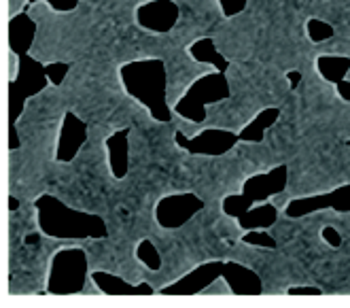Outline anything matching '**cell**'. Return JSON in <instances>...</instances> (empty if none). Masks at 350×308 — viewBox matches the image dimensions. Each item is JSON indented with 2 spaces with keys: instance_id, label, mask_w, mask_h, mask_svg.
Here are the masks:
<instances>
[{
  "instance_id": "2e32d148",
  "label": "cell",
  "mask_w": 350,
  "mask_h": 308,
  "mask_svg": "<svg viewBox=\"0 0 350 308\" xmlns=\"http://www.w3.org/2000/svg\"><path fill=\"white\" fill-rule=\"evenodd\" d=\"M34 36H36V22L26 11L11 17V22H9V47H11V53H15V55L28 53L32 43H34Z\"/></svg>"
},
{
  "instance_id": "ac0fdd59",
  "label": "cell",
  "mask_w": 350,
  "mask_h": 308,
  "mask_svg": "<svg viewBox=\"0 0 350 308\" xmlns=\"http://www.w3.org/2000/svg\"><path fill=\"white\" fill-rule=\"evenodd\" d=\"M280 117V109L270 107V109H263L259 111L246 126L238 132L240 134V142H261L265 138V132L270 130L274 123Z\"/></svg>"
},
{
  "instance_id": "d6986e66",
  "label": "cell",
  "mask_w": 350,
  "mask_h": 308,
  "mask_svg": "<svg viewBox=\"0 0 350 308\" xmlns=\"http://www.w3.org/2000/svg\"><path fill=\"white\" fill-rule=\"evenodd\" d=\"M189 55L196 62H200V64H211V66H215V70H221V73H228V68H230V62L219 53L215 40L211 36L193 40L189 45Z\"/></svg>"
},
{
  "instance_id": "9a60e30c",
  "label": "cell",
  "mask_w": 350,
  "mask_h": 308,
  "mask_svg": "<svg viewBox=\"0 0 350 308\" xmlns=\"http://www.w3.org/2000/svg\"><path fill=\"white\" fill-rule=\"evenodd\" d=\"M107 151H109V166L111 175L121 181L130 172V132L117 130L107 138Z\"/></svg>"
},
{
  "instance_id": "7a4b0ae2",
  "label": "cell",
  "mask_w": 350,
  "mask_h": 308,
  "mask_svg": "<svg viewBox=\"0 0 350 308\" xmlns=\"http://www.w3.org/2000/svg\"><path fill=\"white\" fill-rule=\"evenodd\" d=\"M119 79L136 102L145 107L155 121H170L172 109L166 102L168 73L159 57L134 60L119 68Z\"/></svg>"
},
{
  "instance_id": "cb8c5ba5",
  "label": "cell",
  "mask_w": 350,
  "mask_h": 308,
  "mask_svg": "<svg viewBox=\"0 0 350 308\" xmlns=\"http://www.w3.org/2000/svg\"><path fill=\"white\" fill-rule=\"evenodd\" d=\"M242 242L253 244V246H261V249H270V251H274L276 246H278L274 236L267 234V230H249V232H244Z\"/></svg>"
},
{
  "instance_id": "ba28073f",
  "label": "cell",
  "mask_w": 350,
  "mask_h": 308,
  "mask_svg": "<svg viewBox=\"0 0 350 308\" xmlns=\"http://www.w3.org/2000/svg\"><path fill=\"white\" fill-rule=\"evenodd\" d=\"M334 209L338 213H350V185H340L334 192L317 194V196H306L295 198L286 204L284 215L291 219H301L306 215H312L317 211Z\"/></svg>"
},
{
  "instance_id": "44dd1931",
  "label": "cell",
  "mask_w": 350,
  "mask_h": 308,
  "mask_svg": "<svg viewBox=\"0 0 350 308\" xmlns=\"http://www.w3.org/2000/svg\"><path fill=\"white\" fill-rule=\"evenodd\" d=\"M255 200L253 198H249L244 192H240V194H232V196H228L223 200V213L228 215V217H234V219H238L240 215H244L246 211H249L251 207H255Z\"/></svg>"
},
{
  "instance_id": "4dcf8cb0",
  "label": "cell",
  "mask_w": 350,
  "mask_h": 308,
  "mask_svg": "<svg viewBox=\"0 0 350 308\" xmlns=\"http://www.w3.org/2000/svg\"><path fill=\"white\" fill-rule=\"evenodd\" d=\"M19 145H22V142H19V136H17V126H11V136H9V149H11V151H17V149H19Z\"/></svg>"
},
{
  "instance_id": "d4e9b609",
  "label": "cell",
  "mask_w": 350,
  "mask_h": 308,
  "mask_svg": "<svg viewBox=\"0 0 350 308\" xmlns=\"http://www.w3.org/2000/svg\"><path fill=\"white\" fill-rule=\"evenodd\" d=\"M45 70H47L51 86H62V81L66 79V75L70 70V64H66V62H53V64L45 66Z\"/></svg>"
},
{
  "instance_id": "5bb4252c",
  "label": "cell",
  "mask_w": 350,
  "mask_h": 308,
  "mask_svg": "<svg viewBox=\"0 0 350 308\" xmlns=\"http://www.w3.org/2000/svg\"><path fill=\"white\" fill-rule=\"evenodd\" d=\"M92 281L98 290L107 296H153L155 294V290L149 283L130 285L126 279L111 274V272H105V270H94Z\"/></svg>"
},
{
  "instance_id": "5b68a950",
  "label": "cell",
  "mask_w": 350,
  "mask_h": 308,
  "mask_svg": "<svg viewBox=\"0 0 350 308\" xmlns=\"http://www.w3.org/2000/svg\"><path fill=\"white\" fill-rule=\"evenodd\" d=\"M90 274V264L83 249H62L51 257L47 294L53 296H72L83 292Z\"/></svg>"
},
{
  "instance_id": "4316f807",
  "label": "cell",
  "mask_w": 350,
  "mask_h": 308,
  "mask_svg": "<svg viewBox=\"0 0 350 308\" xmlns=\"http://www.w3.org/2000/svg\"><path fill=\"white\" fill-rule=\"evenodd\" d=\"M34 3H40V0H28V5H34ZM45 3L57 13H70L79 7V0H45Z\"/></svg>"
},
{
  "instance_id": "e0dca14e",
  "label": "cell",
  "mask_w": 350,
  "mask_h": 308,
  "mask_svg": "<svg viewBox=\"0 0 350 308\" xmlns=\"http://www.w3.org/2000/svg\"><path fill=\"white\" fill-rule=\"evenodd\" d=\"M278 219V209L270 202H259L251 207L244 215L238 217V225L244 230H270Z\"/></svg>"
},
{
  "instance_id": "3957f363",
  "label": "cell",
  "mask_w": 350,
  "mask_h": 308,
  "mask_svg": "<svg viewBox=\"0 0 350 308\" xmlns=\"http://www.w3.org/2000/svg\"><path fill=\"white\" fill-rule=\"evenodd\" d=\"M230 96H232V88L225 73L213 70L193 81L187 88V92L176 100L174 113L187 121L202 123L206 119V109L211 105H217L221 100H228Z\"/></svg>"
},
{
  "instance_id": "83f0119b",
  "label": "cell",
  "mask_w": 350,
  "mask_h": 308,
  "mask_svg": "<svg viewBox=\"0 0 350 308\" xmlns=\"http://www.w3.org/2000/svg\"><path fill=\"white\" fill-rule=\"evenodd\" d=\"M323 238H325L327 244L336 246V249H338V246H342V236H340V232L334 230V228H329V225H327V228H323Z\"/></svg>"
},
{
  "instance_id": "f1b7e54d",
  "label": "cell",
  "mask_w": 350,
  "mask_h": 308,
  "mask_svg": "<svg viewBox=\"0 0 350 308\" xmlns=\"http://www.w3.org/2000/svg\"><path fill=\"white\" fill-rule=\"evenodd\" d=\"M286 294L289 296H321L323 290H319V287H289Z\"/></svg>"
},
{
  "instance_id": "8fae6325",
  "label": "cell",
  "mask_w": 350,
  "mask_h": 308,
  "mask_svg": "<svg viewBox=\"0 0 350 308\" xmlns=\"http://www.w3.org/2000/svg\"><path fill=\"white\" fill-rule=\"evenodd\" d=\"M85 142H88V123L72 111H66L64 119H62L59 136H57L55 159L62 164H70L79 155L81 147H83Z\"/></svg>"
},
{
  "instance_id": "603a6c76",
  "label": "cell",
  "mask_w": 350,
  "mask_h": 308,
  "mask_svg": "<svg viewBox=\"0 0 350 308\" xmlns=\"http://www.w3.org/2000/svg\"><path fill=\"white\" fill-rule=\"evenodd\" d=\"M306 30H308V36H310V40H314V43H323V40L334 38V34H336L332 24H327V22H323V19H317V17L308 19Z\"/></svg>"
},
{
  "instance_id": "30bf717a",
  "label": "cell",
  "mask_w": 350,
  "mask_h": 308,
  "mask_svg": "<svg viewBox=\"0 0 350 308\" xmlns=\"http://www.w3.org/2000/svg\"><path fill=\"white\" fill-rule=\"evenodd\" d=\"M180 9L174 0H149L136 9V22L140 28H145L155 34L172 32L178 24Z\"/></svg>"
},
{
  "instance_id": "484cf974",
  "label": "cell",
  "mask_w": 350,
  "mask_h": 308,
  "mask_svg": "<svg viewBox=\"0 0 350 308\" xmlns=\"http://www.w3.org/2000/svg\"><path fill=\"white\" fill-rule=\"evenodd\" d=\"M246 5H249V0H219V7H221V13L225 17H236L240 15Z\"/></svg>"
},
{
  "instance_id": "52a82bcc",
  "label": "cell",
  "mask_w": 350,
  "mask_h": 308,
  "mask_svg": "<svg viewBox=\"0 0 350 308\" xmlns=\"http://www.w3.org/2000/svg\"><path fill=\"white\" fill-rule=\"evenodd\" d=\"M204 209V200L191 192L185 194H172L157 202L155 207V219L163 230H176L189 223L200 211Z\"/></svg>"
},
{
  "instance_id": "7c38bea8",
  "label": "cell",
  "mask_w": 350,
  "mask_h": 308,
  "mask_svg": "<svg viewBox=\"0 0 350 308\" xmlns=\"http://www.w3.org/2000/svg\"><path fill=\"white\" fill-rule=\"evenodd\" d=\"M286 181H289V168L282 164V166H274L267 172L249 177L242 183V192L249 198H253L255 202H267L270 198L284 192Z\"/></svg>"
},
{
  "instance_id": "9c48e42d",
  "label": "cell",
  "mask_w": 350,
  "mask_h": 308,
  "mask_svg": "<svg viewBox=\"0 0 350 308\" xmlns=\"http://www.w3.org/2000/svg\"><path fill=\"white\" fill-rule=\"evenodd\" d=\"M223 264L225 261H221V259L200 264L198 268L189 270L187 274L180 277L178 281L170 283L168 287H163L159 294L161 296H196V294H202V292L208 290V287L215 281L221 279Z\"/></svg>"
},
{
  "instance_id": "1f68e13d",
  "label": "cell",
  "mask_w": 350,
  "mask_h": 308,
  "mask_svg": "<svg viewBox=\"0 0 350 308\" xmlns=\"http://www.w3.org/2000/svg\"><path fill=\"white\" fill-rule=\"evenodd\" d=\"M286 81H289L291 90H295L299 86V81H301V73L299 70H289V73H286Z\"/></svg>"
},
{
  "instance_id": "8992f818",
  "label": "cell",
  "mask_w": 350,
  "mask_h": 308,
  "mask_svg": "<svg viewBox=\"0 0 350 308\" xmlns=\"http://www.w3.org/2000/svg\"><path fill=\"white\" fill-rule=\"evenodd\" d=\"M176 145L187 151L191 155H225L228 151H232L238 142H240V134L232 132V130H219V128H211V130H202L196 136H185L180 132L174 134Z\"/></svg>"
},
{
  "instance_id": "f546056e",
  "label": "cell",
  "mask_w": 350,
  "mask_h": 308,
  "mask_svg": "<svg viewBox=\"0 0 350 308\" xmlns=\"http://www.w3.org/2000/svg\"><path fill=\"white\" fill-rule=\"evenodd\" d=\"M336 92H338V96L342 98V100H346V102H350V81H340V84L336 86Z\"/></svg>"
},
{
  "instance_id": "d6a6232c",
  "label": "cell",
  "mask_w": 350,
  "mask_h": 308,
  "mask_svg": "<svg viewBox=\"0 0 350 308\" xmlns=\"http://www.w3.org/2000/svg\"><path fill=\"white\" fill-rule=\"evenodd\" d=\"M9 207H11V211H17V209H19V202H17L15 198H11V200H9Z\"/></svg>"
},
{
  "instance_id": "7402d4cb",
  "label": "cell",
  "mask_w": 350,
  "mask_h": 308,
  "mask_svg": "<svg viewBox=\"0 0 350 308\" xmlns=\"http://www.w3.org/2000/svg\"><path fill=\"white\" fill-rule=\"evenodd\" d=\"M136 257L147 266L149 270H159L161 268V255L157 246L151 240H140L136 246Z\"/></svg>"
},
{
  "instance_id": "ffe728a7",
  "label": "cell",
  "mask_w": 350,
  "mask_h": 308,
  "mask_svg": "<svg viewBox=\"0 0 350 308\" xmlns=\"http://www.w3.org/2000/svg\"><path fill=\"white\" fill-rule=\"evenodd\" d=\"M317 70L325 81L338 86L340 81L346 79V73L350 70V57L348 55H319Z\"/></svg>"
},
{
  "instance_id": "6da1fadb",
  "label": "cell",
  "mask_w": 350,
  "mask_h": 308,
  "mask_svg": "<svg viewBox=\"0 0 350 308\" xmlns=\"http://www.w3.org/2000/svg\"><path fill=\"white\" fill-rule=\"evenodd\" d=\"M38 228L45 236L57 240H83V238H107L109 228L105 219L96 213L70 209L59 198L43 194L36 202Z\"/></svg>"
},
{
  "instance_id": "277c9868",
  "label": "cell",
  "mask_w": 350,
  "mask_h": 308,
  "mask_svg": "<svg viewBox=\"0 0 350 308\" xmlns=\"http://www.w3.org/2000/svg\"><path fill=\"white\" fill-rule=\"evenodd\" d=\"M51 81L45 66L30 53L17 55V77L9 84V126H17L26 109V100L43 92Z\"/></svg>"
},
{
  "instance_id": "4fadbf2b",
  "label": "cell",
  "mask_w": 350,
  "mask_h": 308,
  "mask_svg": "<svg viewBox=\"0 0 350 308\" xmlns=\"http://www.w3.org/2000/svg\"><path fill=\"white\" fill-rule=\"evenodd\" d=\"M221 279L230 287V292L234 296H261L263 294L261 277L244 264L225 261Z\"/></svg>"
}]
</instances>
